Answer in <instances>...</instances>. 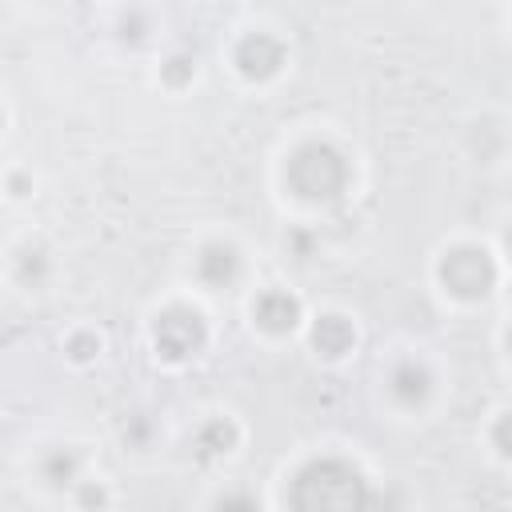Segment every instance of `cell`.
<instances>
[{
  "label": "cell",
  "mask_w": 512,
  "mask_h": 512,
  "mask_svg": "<svg viewBox=\"0 0 512 512\" xmlns=\"http://www.w3.org/2000/svg\"><path fill=\"white\" fill-rule=\"evenodd\" d=\"M368 480L340 456L308 460L288 484V512H368Z\"/></svg>",
  "instance_id": "6da1fadb"
},
{
  "label": "cell",
  "mask_w": 512,
  "mask_h": 512,
  "mask_svg": "<svg viewBox=\"0 0 512 512\" xmlns=\"http://www.w3.org/2000/svg\"><path fill=\"white\" fill-rule=\"evenodd\" d=\"M348 176H352V168H348L344 152L324 144V140L300 144L288 156V168H284V180L304 200H336L348 188Z\"/></svg>",
  "instance_id": "7a4b0ae2"
},
{
  "label": "cell",
  "mask_w": 512,
  "mask_h": 512,
  "mask_svg": "<svg viewBox=\"0 0 512 512\" xmlns=\"http://www.w3.org/2000/svg\"><path fill=\"white\" fill-rule=\"evenodd\" d=\"M440 280L452 296L460 300H480L492 292L496 284V260L488 256V248H476V244H460L452 252H444L440 260Z\"/></svg>",
  "instance_id": "3957f363"
},
{
  "label": "cell",
  "mask_w": 512,
  "mask_h": 512,
  "mask_svg": "<svg viewBox=\"0 0 512 512\" xmlns=\"http://www.w3.org/2000/svg\"><path fill=\"white\" fill-rule=\"evenodd\" d=\"M204 340H208V332H204L200 312H192V308L160 312V320H156V352L164 360H188V356H196L204 348Z\"/></svg>",
  "instance_id": "277c9868"
},
{
  "label": "cell",
  "mask_w": 512,
  "mask_h": 512,
  "mask_svg": "<svg viewBox=\"0 0 512 512\" xmlns=\"http://www.w3.org/2000/svg\"><path fill=\"white\" fill-rule=\"evenodd\" d=\"M236 64H240L244 76L264 80V76H272V72L284 64V48H280L268 32H252V36H244V40L236 44Z\"/></svg>",
  "instance_id": "5b68a950"
},
{
  "label": "cell",
  "mask_w": 512,
  "mask_h": 512,
  "mask_svg": "<svg viewBox=\"0 0 512 512\" xmlns=\"http://www.w3.org/2000/svg\"><path fill=\"white\" fill-rule=\"evenodd\" d=\"M252 316H256V324L264 328V332H292L296 328V320H300V300L292 296V292H284V288H268V292H260L256 296V304H252Z\"/></svg>",
  "instance_id": "8992f818"
},
{
  "label": "cell",
  "mask_w": 512,
  "mask_h": 512,
  "mask_svg": "<svg viewBox=\"0 0 512 512\" xmlns=\"http://www.w3.org/2000/svg\"><path fill=\"white\" fill-rule=\"evenodd\" d=\"M388 392L396 404L404 408H420L428 396H432V372L420 364V360H400L388 376Z\"/></svg>",
  "instance_id": "52a82bcc"
},
{
  "label": "cell",
  "mask_w": 512,
  "mask_h": 512,
  "mask_svg": "<svg viewBox=\"0 0 512 512\" xmlns=\"http://www.w3.org/2000/svg\"><path fill=\"white\" fill-rule=\"evenodd\" d=\"M196 276L212 288H228L236 276H240V252L232 244H204L200 256H196Z\"/></svg>",
  "instance_id": "ba28073f"
},
{
  "label": "cell",
  "mask_w": 512,
  "mask_h": 512,
  "mask_svg": "<svg viewBox=\"0 0 512 512\" xmlns=\"http://www.w3.org/2000/svg\"><path fill=\"white\" fill-rule=\"evenodd\" d=\"M356 344V328L344 316H320L312 328V348L324 356H344Z\"/></svg>",
  "instance_id": "9c48e42d"
},
{
  "label": "cell",
  "mask_w": 512,
  "mask_h": 512,
  "mask_svg": "<svg viewBox=\"0 0 512 512\" xmlns=\"http://www.w3.org/2000/svg\"><path fill=\"white\" fill-rule=\"evenodd\" d=\"M232 444H236V428H232L228 420H208V424L200 428V436H196L200 456H224Z\"/></svg>",
  "instance_id": "30bf717a"
},
{
  "label": "cell",
  "mask_w": 512,
  "mask_h": 512,
  "mask_svg": "<svg viewBox=\"0 0 512 512\" xmlns=\"http://www.w3.org/2000/svg\"><path fill=\"white\" fill-rule=\"evenodd\" d=\"M76 452H68V448H56L48 460H44V480H52V484H68L72 476H76Z\"/></svg>",
  "instance_id": "8fae6325"
},
{
  "label": "cell",
  "mask_w": 512,
  "mask_h": 512,
  "mask_svg": "<svg viewBox=\"0 0 512 512\" xmlns=\"http://www.w3.org/2000/svg\"><path fill=\"white\" fill-rule=\"evenodd\" d=\"M212 512H260V504H256L248 492H224Z\"/></svg>",
  "instance_id": "7c38bea8"
},
{
  "label": "cell",
  "mask_w": 512,
  "mask_h": 512,
  "mask_svg": "<svg viewBox=\"0 0 512 512\" xmlns=\"http://www.w3.org/2000/svg\"><path fill=\"white\" fill-rule=\"evenodd\" d=\"M492 444H496L504 456H512V412H504V416L492 424Z\"/></svg>",
  "instance_id": "4fadbf2b"
},
{
  "label": "cell",
  "mask_w": 512,
  "mask_h": 512,
  "mask_svg": "<svg viewBox=\"0 0 512 512\" xmlns=\"http://www.w3.org/2000/svg\"><path fill=\"white\" fill-rule=\"evenodd\" d=\"M96 348H100V340H96V336H76V340L68 344V352H72V360H88V356H92Z\"/></svg>",
  "instance_id": "5bb4252c"
},
{
  "label": "cell",
  "mask_w": 512,
  "mask_h": 512,
  "mask_svg": "<svg viewBox=\"0 0 512 512\" xmlns=\"http://www.w3.org/2000/svg\"><path fill=\"white\" fill-rule=\"evenodd\" d=\"M100 500H104L100 488H84V504H100Z\"/></svg>",
  "instance_id": "9a60e30c"
},
{
  "label": "cell",
  "mask_w": 512,
  "mask_h": 512,
  "mask_svg": "<svg viewBox=\"0 0 512 512\" xmlns=\"http://www.w3.org/2000/svg\"><path fill=\"white\" fill-rule=\"evenodd\" d=\"M504 244H508V252H512V228H508V236H504Z\"/></svg>",
  "instance_id": "2e32d148"
},
{
  "label": "cell",
  "mask_w": 512,
  "mask_h": 512,
  "mask_svg": "<svg viewBox=\"0 0 512 512\" xmlns=\"http://www.w3.org/2000/svg\"><path fill=\"white\" fill-rule=\"evenodd\" d=\"M504 344H508V352H512V328H508V336H504Z\"/></svg>",
  "instance_id": "e0dca14e"
}]
</instances>
